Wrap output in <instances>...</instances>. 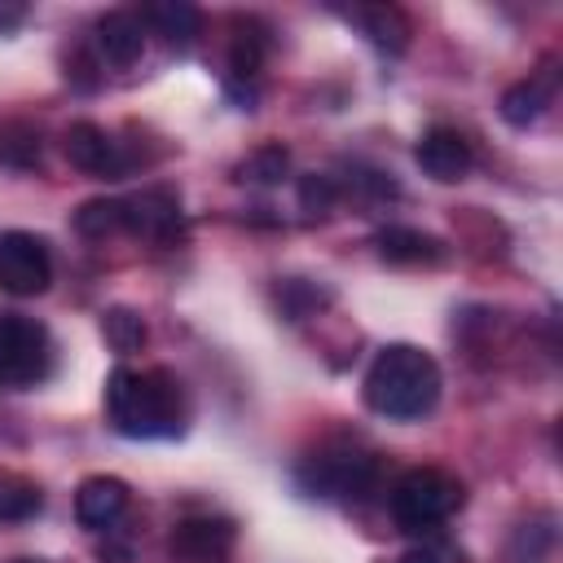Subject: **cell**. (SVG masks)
I'll use <instances>...</instances> for the list:
<instances>
[{
  "instance_id": "cell-1",
  "label": "cell",
  "mask_w": 563,
  "mask_h": 563,
  "mask_svg": "<svg viewBox=\"0 0 563 563\" xmlns=\"http://www.w3.org/2000/svg\"><path fill=\"white\" fill-rule=\"evenodd\" d=\"M106 418L128 440H167L185 431V391L180 378L163 365L128 369L119 365L106 378Z\"/></svg>"
},
{
  "instance_id": "cell-2",
  "label": "cell",
  "mask_w": 563,
  "mask_h": 563,
  "mask_svg": "<svg viewBox=\"0 0 563 563\" xmlns=\"http://www.w3.org/2000/svg\"><path fill=\"white\" fill-rule=\"evenodd\" d=\"M440 387L444 378L435 356L413 343H387L365 369V405L391 422H413L431 413L440 400Z\"/></svg>"
},
{
  "instance_id": "cell-3",
  "label": "cell",
  "mask_w": 563,
  "mask_h": 563,
  "mask_svg": "<svg viewBox=\"0 0 563 563\" xmlns=\"http://www.w3.org/2000/svg\"><path fill=\"white\" fill-rule=\"evenodd\" d=\"M466 501V488L457 475L440 466H413L391 488V519L409 537H431L444 519H453Z\"/></svg>"
},
{
  "instance_id": "cell-4",
  "label": "cell",
  "mask_w": 563,
  "mask_h": 563,
  "mask_svg": "<svg viewBox=\"0 0 563 563\" xmlns=\"http://www.w3.org/2000/svg\"><path fill=\"white\" fill-rule=\"evenodd\" d=\"M53 369V339L35 317L0 312V383L35 387Z\"/></svg>"
},
{
  "instance_id": "cell-5",
  "label": "cell",
  "mask_w": 563,
  "mask_h": 563,
  "mask_svg": "<svg viewBox=\"0 0 563 563\" xmlns=\"http://www.w3.org/2000/svg\"><path fill=\"white\" fill-rule=\"evenodd\" d=\"M374 475H378L374 453H361L352 444H330L299 466V488H308L312 497H365L374 488Z\"/></svg>"
},
{
  "instance_id": "cell-6",
  "label": "cell",
  "mask_w": 563,
  "mask_h": 563,
  "mask_svg": "<svg viewBox=\"0 0 563 563\" xmlns=\"http://www.w3.org/2000/svg\"><path fill=\"white\" fill-rule=\"evenodd\" d=\"M53 282V255L40 233L9 229L0 233V290L4 295H44Z\"/></svg>"
},
{
  "instance_id": "cell-7",
  "label": "cell",
  "mask_w": 563,
  "mask_h": 563,
  "mask_svg": "<svg viewBox=\"0 0 563 563\" xmlns=\"http://www.w3.org/2000/svg\"><path fill=\"white\" fill-rule=\"evenodd\" d=\"M233 541H238V528L220 515H189L172 528V559L176 563H229L233 554Z\"/></svg>"
},
{
  "instance_id": "cell-8",
  "label": "cell",
  "mask_w": 563,
  "mask_h": 563,
  "mask_svg": "<svg viewBox=\"0 0 563 563\" xmlns=\"http://www.w3.org/2000/svg\"><path fill=\"white\" fill-rule=\"evenodd\" d=\"M413 158H418V167H422L431 180H440V185L462 180V176L471 172V163H475L471 141H466L457 128H444V123H435V128L422 132V141L413 145Z\"/></svg>"
},
{
  "instance_id": "cell-9",
  "label": "cell",
  "mask_w": 563,
  "mask_h": 563,
  "mask_svg": "<svg viewBox=\"0 0 563 563\" xmlns=\"http://www.w3.org/2000/svg\"><path fill=\"white\" fill-rule=\"evenodd\" d=\"M62 150H66V158H70L79 172H88V176H123V172H128V158H123L119 141H110L106 128H97V123H88V119H79V123L66 128Z\"/></svg>"
},
{
  "instance_id": "cell-10",
  "label": "cell",
  "mask_w": 563,
  "mask_h": 563,
  "mask_svg": "<svg viewBox=\"0 0 563 563\" xmlns=\"http://www.w3.org/2000/svg\"><path fill=\"white\" fill-rule=\"evenodd\" d=\"M123 229L150 242L180 238V198L167 189H141L136 198H123Z\"/></svg>"
},
{
  "instance_id": "cell-11",
  "label": "cell",
  "mask_w": 563,
  "mask_h": 563,
  "mask_svg": "<svg viewBox=\"0 0 563 563\" xmlns=\"http://www.w3.org/2000/svg\"><path fill=\"white\" fill-rule=\"evenodd\" d=\"M123 510H128V484L114 479V475H88L79 484V493H75V519L84 528H92V532L119 523Z\"/></svg>"
},
{
  "instance_id": "cell-12",
  "label": "cell",
  "mask_w": 563,
  "mask_h": 563,
  "mask_svg": "<svg viewBox=\"0 0 563 563\" xmlns=\"http://www.w3.org/2000/svg\"><path fill=\"white\" fill-rule=\"evenodd\" d=\"M97 48L110 66H132L145 53V22L132 9H110L97 18Z\"/></svg>"
},
{
  "instance_id": "cell-13",
  "label": "cell",
  "mask_w": 563,
  "mask_h": 563,
  "mask_svg": "<svg viewBox=\"0 0 563 563\" xmlns=\"http://www.w3.org/2000/svg\"><path fill=\"white\" fill-rule=\"evenodd\" d=\"M347 18L365 31V40H369L378 53L400 57V53L409 48L413 26H409L405 9H396V4H365V9H347Z\"/></svg>"
},
{
  "instance_id": "cell-14",
  "label": "cell",
  "mask_w": 563,
  "mask_h": 563,
  "mask_svg": "<svg viewBox=\"0 0 563 563\" xmlns=\"http://www.w3.org/2000/svg\"><path fill=\"white\" fill-rule=\"evenodd\" d=\"M378 255L387 264H440L449 255V246L435 233H422L409 224H387L378 233Z\"/></svg>"
},
{
  "instance_id": "cell-15",
  "label": "cell",
  "mask_w": 563,
  "mask_h": 563,
  "mask_svg": "<svg viewBox=\"0 0 563 563\" xmlns=\"http://www.w3.org/2000/svg\"><path fill=\"white\" fill-rule=\"evenodd\" d=\"M550 97H554V75L545 70V75H528V79H519V84H510L506 92H501V119L510 123V128H528V123H537L541 114H545V106H550Z\"/></svg>"
},
{
  "instance_id": "cell-16",
  "label": "cell",
  "mask_w": 563,
  "mask_h": 563,
  "mask_svg": "<svg viewBox=\"0 0 563 563\" xmlns=\"http://www.w3.org/2000/svg\"><path fill=\"white\" fill-rule=\"evenodd\" d=\"M141 22H150V26H154L172 48H189V44H194V35H198V26H202L198 9H194V4H180V0L145 4V9H141Z\"/></svg>"
},
{
  "instance_id": "cell-17",
  "label": "cell",
  "mask_w": 563,
  "mask_h": 563,
  "mask_svg": "<svg viewBox=\"0 0 563 563\" xmlns=\"http://www.w3.org/2000/svg\"><path fill=\"white\" fill-rule=\"evenodd\" d=\"M44 510V493L22 471L0 466V523H26Z\"/></svg>"
},
{
  "instance_id": "cell-18",
  "label": "cell",
  "mask_w": 563,
  "mask_h": 563,
  "mask_svg": "<svg viewBox=\"0 0 563 563\" xmlns=\"http://www.w3.org/2000/svg\"><path fill=\"white\" fill-rule=\"evenodd\" d=\"M554 550V519H528L510 532L506 563H550Z\"/></svg>"
},
{
  "instance_id": "cell-19",
  "label": "cell",
  "mask_w": 563,
  "mask_h": 563,
  "mask_svg": "<svg viewBox=\"0 0 563 563\" xmlns=\"http://www.w3.org/2000/svg\"><path fill=\"white\" fill-rule=\"evenodd\" d=\"M264 48H268V35L260 22H238V35H233V48H229V75L233 79H255L260 66H264Z\"/></svg>"
},
{
  "instance_id": "cell-20",
  "label": "cell",
  "mask_w": 563,
  "mask_h": 563,
  "mask_svg": "<svg viewBox=\"0 0 563 563\" xmlns=\"http://www.w3.org/2000/svg\"><path fill=\"white\" fill-rule=\"evenodd\" d=\"M101 334H106V343L119 352V356H128V352H141L145 347V321H141V312L136 308H128V303H114V308H106L101 312Z\"/></svg>"
},
{
  "instance_id": "cell-21",
  "label": "cell",
  "mask_w": 563,
  "mask_h": 563,
  "mask_svg": "<svg viewBox=\"0 0 563 563\" xmlns=\"http://www.w3.org/2000/svg\"><path fill=\"white\" fill-rule=\"evenodd\" d=\"M286 172H290L286 145H260L238 163V180H246V185H277Z\"/></svg>"
},
{
  "instance_id": "cell-22",
  "label": "cell",
  "mask_w": 563,
  "mask_h": 563,
  "mask_svg": "<svg viewBox=\"0 0 563 563\" xmlns=\"http://www.w3.org/2000/svg\"><path fill=\"white\" fill-rule=\"evenodd\" d=\"M75 229L84 238H110L123 229V198H88L75 211Z\"/></svg>"
},
{
  "instance_id": "cell-23",
  "label": "cell",
  "mask_w": 563,
  "mask_h": 563,
  "mask_svg": "<svg viewBox=\"0 0 563 563\" xmlns=\"http://www.w3.org/2000/svg\"><path fill=\"white\" fill-rule=\"evenodd\" d=\"M339 198H343V185H339L330 172H308V176L299 180V207H303L308 216H330V211L339 207Z\"/></svg>"
},
{
  "instance_id": "cell-24",
  "label": "cell",
  "mask_w": 563,
  "mask_h": 563,
  "mask_svg": "<svg viewBox=\"0 0 563 563\" xmlns=\"http://www.w3.org/2000/svg\"><path fill=\"white\" fill-rule=\"evenodd\" d=\"M396 563H466V550L453 537H422L418 545H409Z\"/></svg>"
},
{
  "instance_id": "cell-25",
  "label": "cell",
  "mask_w": 563,
  "mask_h": 563,
  "mask_svg": "<svg viewBox=\"0 0 563 563\" xmlns=\"http://www.w3.org/2000/svg\"><path fill=\"white\" fill-rule=\"evenodd\" d=\"M282 303H286V312H290V321H299V317H308L312 308H321L330 295L321 290V286H308L303 277H290V282H282Z\"/></svg>"
},
{
  "instance_id": "cell-26",
  "label": "cell",
  "mask_w": 563,
  "mask_h": 563,
  "mask_svg": "<svg viewBox=\"0 0 563 563\" xmlns=\"http://www.w3.org/2000/svg\"><path fill=\"white\" fill-rule=\"evenodd\" d=\"M22 18H26V4L22 0H0V31H13Z\"/></svg>"
},
{
  "instance_id": "cell-27",
  "label": "cell",
  "mask_w": 563,
  "mask_h": 563,
  "mask_svg": "<svg viewBox=\"0 0 563 563\" xmlns=\"http://www.w3.org/2000/svg\"><path fill=\"white\" fill-rule=\"evenodd\" d=\"M13 563H44V559H13Z\"/></svg>"
}]
</instances>
